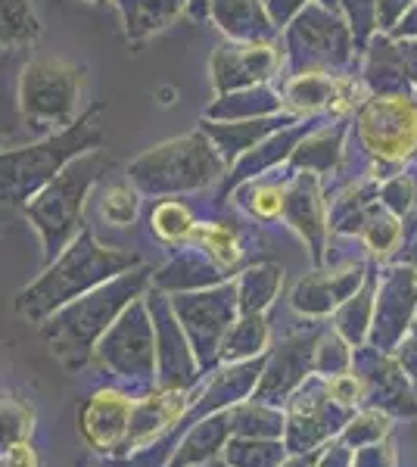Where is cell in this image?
Instances as JSON below:
<instances>
[{"label":"cell","mask_w":417,"mask_h":467,"mask_svg":"<svg viewBox=\"0 0 417 467\" xmlns=\"http://www.w3.org/2000/svg\"><path fill=\"white\" fill-rule=\"evenodd\" d=\"M196 467H231L224 462V455L222 458H212V462H206V464H196Z\"/></svg>","instance_id":"obj_35"},{"label":"cell","mask_w":417,"mask_h":467,"mask_svg":"<svg viewBox=\"0 0 417 467\" xmlns=\"http://www.w3.org/2000/svg\"><path fill=\"white\" fill-rule=\"evenodd\" d=\"M352 371L365 383V405L383 409L396 418L417 414V383L408 378L392 352L374 349L370 343L359 346Z\"/></svg>","instance_id":"obj_8"},{"label":"cell","mask_w":417,"mask_h":467,"mask_svg":"<svg viewBox=\"0 0 417 467\" xmlns=\"http://www.w3.org/2000/svg\"><path fill=\"white\" fill-rule=\"evenodd\" d=\"M392 427H396V414L374 409V405H365V409L349 414L339 440H343L349 449H365L370 442H381L386 436H392Z\"/></svg>","instance_id":"obj_20"},{"label":"cell","mask_w":417,"mask_h":467,"mask_svg":"<svg viewBox=\"0 0 417 467\" xmlns=\"http://www.w3.org/2000/svg\"><path fill=\"white\" fill-rule=\"evenodd\" d=\"M231 436H234V409L196 418L174 440V449L165 467H196L212 462V458H222Z\"/></svg>","instance_id":"obj_14"},{"label":"cell","mask_w":417,"mask_h":467,"mask_svg":"<svg viewBox=\"0 0 417 467\" xmlns=\"http://www.w3.org/2000/svg\"><path fill=\"white\" fill-rule=\"evenodd\" d=\"M97 361L116 380L128 383L134 393H147L156 387V324L150 303H131L122 312V318L106 330V337L97 346Z\"/></svg>","instance_id":"obj_3"},{"label":"cell","mask_w":417,"mask_h":467,"mask_svg":"<svg viewBox=\"0 0 417 467\" xmlns=\"http://www.w3.org/2000/svg\"><path fill=\"white\" fill-rule=\"evenodd\" d=\"M262 371H265V356L249 361H222L218 368H212L200 387H196V399L187 424L215 411H231L237 405H244L246 399H253L255 387L262 380Z\"/></svg>","instance_id":"obj_12"},{"label":"cell","mask_w":417,"mask_h":467,"mask_svg":"<svg viewBox=\"0 0 417 467\" xmlns=\"http://www.w3.org/2000/svg\"><path fill=\"white\" fill-rule=\"evenodd\" d=\"M280 290V271L271 265L249 268L244 277L237 281V299L240 312L244 315H265V308L271 306V299Z\"/></svg>","instance_id":"obj_21"},{"label":"cell","mask_w":417,"mask_h":467,"mask_svg":"<svg viewBox=\"0 0 417 467\" xmlns=\"http://www.w3.org/2000/svg\"><path fill=\"white\" fill-rule=\"evenodd\" d=\"M193 240L203 246V253L209 255V262L218 271H234L240 262V244L231 231L222 224H196Z\"/></svg>","instance_id":"obj_22"},{"label":"cell","mask_w":417,"mask_h":467,"mask_svg":"<svg viewBox=\"0 0 417 467\" xmlns=\"http://www.w3.org/2000/svg\"><path fill=\"white\" fill-rule=\"evenodd\" d=\"M318 340H321L318 330H306V334H293V337H287L284 343H277L275 349H268L262 380H259V387H255L253 399L284 409L287 399L315 374Z\"/></svg>","instance_id":"obj_10"},{"label":"cell","mask_w":417,"mask_h":467,"mask_svg":"<svg viewBox=\"0 0 417 467\" xmlns=\"http://www.w3.org/2000/svg\"><path fill=\"white\" fill-rule=\"evenodd\" d=\"M134 265H138L134 255L122 250H103L100 244H94V237L81 234L32 287L19 293L16 306L28 321H47L53 312L69 306L72 299L97 290L100 284L125 275Z\"/></svg>","instance_id":"obj_2"},{"label":"cell","mask_w":417,"mask_h":467,"mask_svg":"<svg viewBox=\"0 0 417 467\" xmlns=\"http://www.w3.org/2000/svg\"><path fill=\"white\" fill-rule=\"evenodd\" d=\"M172 308H174V315H178V321L184 324L187 337H191L203 374H209L212 368L222 365L224 337L231 334L234 321L240 318L237 284L184 293V296L178 293V296L172 299Z\"/></svg>","instance_id":"obj_4"},{"label":"cell","mask_w":417,"mask_h":467,"mask_svg":"<svg viewBox=\"0 0 417 467\" xmlns=\"http://www.w3.org/2000/svg\"><path fill=\"white\" fill-rule=\"evenodd\" d=\"M280 467H318V451H290Z\"/></svg>","instance_id":"obj_34"},{"label":"cell","mask_w":417,"mask_h":467,"mask_svg":"<svg viewBox=\"0 0 417 467\" xmlns=\"http://www.w3.org/2000/svg\"><path fill=\"white\" fill-rule=\"evenodd\" d=\"M262 356H268V324H265V315L240 312L231 334L224 337L222 361H249Z\"/></svg>","instance_id":"obj_17"},{"label":"cell","mask_w":417,"mask_h":467,"mask_svg":"<svg viewBox=\"0 0 417 467\" xmlns=\"http://www.w3.org/2000/svg\"><path fill=\"white\" fill-rule=\"evenodd\" d=\"M361 122L370 147L383 156H405L417 140V119L405 103H374Z\"/></svg>","instance_id":"obj_15"},{"label":"cell","mask_w":417,"mask_h":467,"mask_svg":"<svg viewBox=\"0 0 417 467\" xmlns=\"http://www.w3.org/2000/svg\"><path fill=\"white\" fill-rule=\"evenodd\" d=\"M153 231L162 240L174 244V240L191 237V234L196 231V224H193L191 213H187L181 202H162V206H159L156 213H153Z\"/></svg>","instance_id":"obj_25"},{"label":"cell","mask_w":417,"mask_h":467,"mask_svg":"<svg viewBox=\"0 0 417 467\" xmlns=\"http://www.w3.org/2000/svg\"><path fill=\"white\" fill-rule=\"evenodd\" d=\"M280 206H284V193H280L277 187H265L253 200V213L262 218H275L280 213Z\"/></svg>","instance_id":"obj_33"},{"label":"cell","mask_w":417,"mask_h":467,"mask_svg":"<svg viewBox=\"0 0 417 467\" xmlns=\"http://www.w3.org/2000/svg\"><path fill=\"white\" fill-rule=\"evenodd\" d=\"M134 409H138V393L125 387H100L94 389L85 402L78 405L75 427L78 436L94 449L97 455H119L122 442L131 431Z\"/></svg>","instance_id":"obj_7"},{"label":"cell","mask_w":417,"mask_h":467,"mask_svg":"<svg viewBox=\"0 0 417 467\" xmlns=\"http://www.w3.org/2000/svg\"><path fill=\"white\" fill-rule=\"evenodd\" d=\"M287 414L280 405L246 399L234 409V436H255V440H284Z\"/></svg>","instance_id":"obj_18"},{"label":"cell","mask_w":417,"mask_h":467,"mask_svg":"<svg viewBox=\"0 0 417 467\" xmlns=\"http://www.w3.org/2000/svg\"><path fill=\"white\" fill-rule=\"evenodd\" d=\"M392 356H396V361L401 368H405V374L417 383V315L412 321V327H408V334L401 337L399 346L392 349Z\"/></svg>","instance_id":"obj_31"},{"label":"cell","mask_w":417,"mask_h":467,"mask_svg":"<svg viewBox=\"0 0 417 467\" xmlns=\"http://www.w3.org/2000/svg\"><path fill=\"white\" fill-rule=\"evenodd\" d=\"M290 455L284 440H255V436H231L224 462L231 467H280Z\"/></svg>","instance_id":"obj_19"},{"label":"cell","mask_w":417,"mask_h":467,"mask_svg":"<svg viewBox=\"0 0 417 467\" xmlns=\"http://www.w3.org/2000/svg\"><path fill=\"white\" fill-rule=\"evenodd\" d=\"M156 324V358H159V371H156V387L162 389H196L203 383V368L200 358L193 352V343L187 337L184 324L178 321L172 308V299H156L150 303Z\"/></svg>","instance_id":"obj_9"},{"label":"cell","mask_w":417,"mask_h":467,"mask_svg":"<svg viewBox=\"0 0 417 467\" xmlns=\"http://www.w3.org/2000/svg\"><path fill=\"white\" fill-rule=\"evenodd\" d=\"M134 213H138V200L125 191V187H112L103 200V215L109 218L112 224L125 228L128 222H134Z\"/></svg>","instance_id":"obj_28"},{"label":"cell","mask_w":417,"mask_h":467,"mask_svg":"<svg viewBox=\"0 0 417 467\" xmlns=\"http://www.w3.org/2000/svg\"><path fill=\"white\" fill-rule=\"evenodd\" d=\"M318 467H355V449H349L337 436V440L318 451Z\"/></svg>","instance_id":"obj_32"},{"label":"cell","mask_w":417,"mask_h":467,"mask_svg":"<svg viewBox=\"0 0 417 467\" xmlns=\"http://www.w3.org/2000/svg\"><path fill=\"white\" fill-rule=\"evenodd\" d=\"M399 237H401V231L392 218H374L368 228V246H370V253L381 255V259H386V255L396 250Z\"/></svg>","instance_id":"obj_27"},{"label":"cell","mask_w":417,"mask_h":467,"mask_svg":"<svg viewBox=\"0 0 417 467\" xmlns=\"http://www.w3.org/2000/svg\"><path fill=\"white\" fill-rule=\"evenodd\" d=\"M328 389L333 396V402L343 405L346 411H359L365 409V383L355 371L337 374V378H328Z\"/></svg>","instance_id":"obj_26"},{"label":"cell","mask_w":417,"mask_h":467,"mask_svg":"<svg viewBox=\"0 0 417 467\" xmlns=\"http://www.w3.org/2000/svg\"><path fill=\"white\" fill-rule=\"evenodd\" d=\"M374 306H377V284L365 281V287L355 293V296H349L346 303L333 312V330L343 334L355 349L368 346L370 327H374Z\"/></svg>","instance_id":"obj_16"},{"label":"cell","mask_w":417,"mask_h":467,"mask_svg":"<svg viewBox=\"0 0 417 467\" xmlns=\"http://www.w3.org/2000/svg\"><path fill=\"white\" fill-rule=\"evenodd\" d=\"M0 467H41V451L32 440L28 442H13L0 451Z\"/></svg>","instance_id":"obj_30"},{"label":"cell","mask_w":417,"mask_h":467,"mask_svg":"<svg viewBox=\"0 0 417 467\" xmlns=\"http://www.w3.org/2000/svg\"><path fill=\"white\" fill-rule=\"evenodd\" d=\"M143 287H147V271H125L41 321V337L69 371H78L97 356L106 330L122 318L128 306L138 303Z\"/></svg>","instance_id":"obj_1"},{"label":"cell","mask_w":417,"mask_h":467,"mask_svg":"<svg viewBox=\"0 0 417 467\" xmlns=\"http://www.w3.org/2000/svg\"><path fill=\"white\" fill-rule=\"evenodd\" d=\"M368 275L365 265H349L339 271H315V275L302 277L293 290V308L308 318H324V315L337 312L349 296H355L365 287Z\"/></svg>","instance_id":"obj_13"},{"label":"cell","mask_w":417,"mask_h":467,"mask_svg":"<svg viewBox=\"0 0 417 467\" xmlns=\"http://www.w3.org/2000/svg\"><path fill=\"white\" fill-rule=\"evenodd\" d=\"M355 467H399V451L392 436L370 442L365 449H355Z\"/></svg>","instance_id":"obj_29"},{"label":"cell","mask_w":417,"mask_h":467,"mask_svg":"<svg viewBox=\"0 0 417 467\" xmlns=\"http://www.w3.org/2000/svg\"><path fill=\"white\" fill-rule=\"evenodd\" d=\"M417 315V277L412 268H396L377 284L374 327H370V346L392 352L401 337L408 334Z\"/></svg>","instance_id":"obj_11"},{"label":"cell","mask_w":417,"mask_h":467,"mask_svg":"<svg viewBox=\"0 0 417 467\" xmlns=\"http://www.w3.org/2000/svg\"><path fill=\"white\" fill-rule=\"evenodd\" d=\"M284 414H287V427H284L287 449L290 451H321L328 442H333L339 433H343V427L352 411H346L343 405L333 402V396L328 389V378L312 374V378L287 399Z\"/></svg>","instance_id":"obj_5"},{"label":"cell","mask_w":417,"mask_h":467,"mask_svg":"<svg viewBox=\"0 0 417 467\" xmlns=\"http://www.w3.org/2000/svg\"><path fill=\"white\" fill-rule=\"evenodd\" d=\"M196 389H162L153 387L147 393H138V409H134L131 431L119 449V458L141 455V451L169 442L172 433H181L193 409Z\"/></svg>","instance_id":"obj_6"},{"label":"cell","mask_w":417,"mask_h":467,"mask_svg":"<svg viewBox=\"0 0 417 467\" xmlns=\"http://www.w3.org/2000/svg\"><path fill=\"white\" fill-rule=\"evenodd\" d=\"M0 420H4V446L13 442H28L35 436V409L19 396H4L0 402Z\"/></svg>","instance_id":"obj_24"},{"label":"cell","mask_w":417,"mask_h":467,"mask_svg":"<svg viewBox=\"0 0 417 467\" xmlns=\"http://www.w3.org/2000/svg\"><path fill=\"white\" fill-rule=\"evenodd\" d=\"M352 361H355V346L349 343L343 334H337L333 327L324 330L315 349V374H321V378H337V374L352 371Z\"/></svg>","instance_id":"obj_23"}]
</instances>
